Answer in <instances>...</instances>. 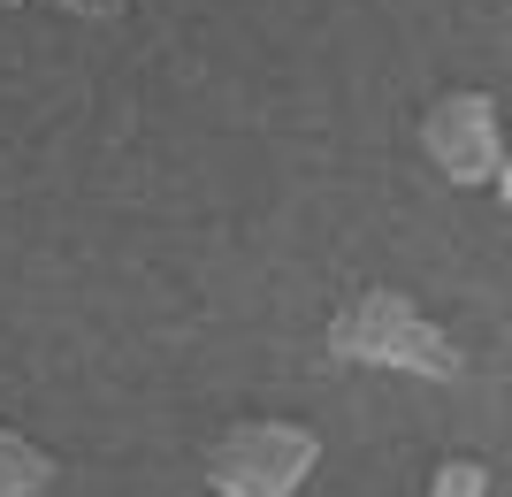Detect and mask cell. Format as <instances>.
Returning <instances> with one entry per match:
<instances>
[{"instance_id": "7a4b0ae2", "label": "cell", "mask_w": 512, "mask_h": 497, "mask_svg": "<svg viewBox=\"0 0 512 497\" xmlns=\"http://www.w3.org/2000/svg\"><path fill=\"white\" fill-rule=\"evenodd\" d=\"M321 459V436L306 421H237L207 452L214 497H291Z\"/></svg>"}, {"instance_id": "277c9868", "label": "cell", "mask_w": 512, "mask_h": 497, "mask_svg": "<svg viewBox=\"0 0 512 497\" xmlns=\"http://www.w3.org/2000/svg\"><path fill=\"white\" fill-rule=\"evenodd\" d=\"M54 490V459L39 444H23L16 429H0V497H39Z\"/></svg>"}, {"instance_id": "52a82bcc", "label": "cell", "mask_w": 512, "mask_h": 497, "mask_svg": "<svg viewBox=\"0 0 512 497\" xmlns=\"http://www.w3.org/2000/svg\"><path fill=\"white\" fill-rule=\"evenodd\" d=\"M497 192H505V207H512V146H505V161H497Z\"/></svg>"}, {"instance_id": "5b68a950", "label": "cell", "mask_w": 512, "mask_h": 497, "mask_svg": "<svg viewBox=\"0 0 512 497\" xmlns=\"http://www.w3.org/2000/svg\"><path fill=\"white\" fill-rule=\"evenodd\" d=\"M482 490H490L482 459H444V467H436V482H428V497H482Z\"/></svg>"}, {"instance_id": "8992f818", "label": "cell", "mask_w": 512, "mask_h": 497, "mask_svg": "<svg viewBox=\"0 0 512 497\" xmlns=\"http://www.w3.org/2000/svg\"><path fill=\"white\" fill-rule=\"evenodd\" d=\"M62 8H77V16H115L123 0H62Z\"/></svg>"}, {"instance_id": "6da1fadb", "label": "cell", "mask_w": 512, "mask_h": 497, "mask_svg": "<svg viewBox=\"0 0 512 497\" xmlns=\"http://www.w3.org/2000/svg\"><path fill=\"white\" fill-rule=\"evenodd\" d=\"M329 360H344V368H398V375H428V383H459L467 375L459 345L436 322H421V306L406 291H360L352 306H337Z\"/></svg>"}, {"instance_id": "ba28073f", "label": "cell", "mask_w": 512, "mask_h": 497, "mask_svg": "<svg viewBox=\"0 0 512 497\" xmlns=\"http://www.w3.org/2000/svg\"><path fill=\"white\" fill-rule=\"evenodd\" d=\"M0 8H23V0H0Z\"/></svg>"}, {"instance_id": "3957f363", "label": "cell", "mask_w": 512, "mask_h": 497, "mask_svg": "<svg viewBox=\"0 0 512 497\" xmlns=\"http://www.w3.org/2000/svg\"><path fill=\"white\" fill-rule=\"evenodd\" d=\"M421 146L451 184H497L505 130H497V108L482 92H444V100L421 115Z\"/></svg>"}]
</instances>
